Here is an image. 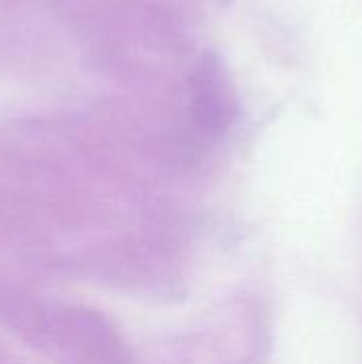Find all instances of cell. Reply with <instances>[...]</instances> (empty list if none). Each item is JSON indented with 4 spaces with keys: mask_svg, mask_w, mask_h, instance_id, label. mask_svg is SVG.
I'll return each instance as SVG.
<instances>
[{
    "mask_svg": "<svg viewBox=\"0 0 362 364\" xmlns=\"http://www.w3.org/2000/svg\"><path fill=\"white\" fill-rule=\"evenodd\" d=\"M192 92H194L196 111L205 119H211V115H218L222 107V96L226 90H224L220 64L211 55H205L203 62L196 66L192 75Z\"/></svg>",
    "mask_w": 362,
    "mask_h": 364,
    "instance_id": "1",
    "label": "cell"
}]
</instances>
